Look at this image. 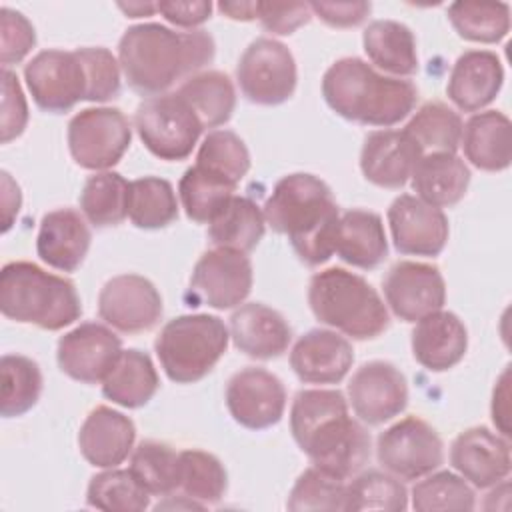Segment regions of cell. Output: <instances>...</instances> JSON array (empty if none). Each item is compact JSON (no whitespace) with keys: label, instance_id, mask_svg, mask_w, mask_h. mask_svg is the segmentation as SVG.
Listing matches in <instances>:
<instances>
[{"label":"cell","instance_id":"cell-20","mask_svg":"<svg viewBox=\"0 0 512 512\" xmlns=\"http://www.w3.org/2000/svg\"><path fill=\"white\" fill-rule=\"evenodd\" d=\"M452 468L472 486L490 488L506 480L512 470L510 442L484 426H474L456 436L450 446Z\"/></svg>","mask_w":512,"mask_h":512},{"label":"cell","instance_id":"cell-31","mask_svg":"<svg viewBox=\"0 0 512 512\" xmlns=\"http://www.w3.org/2000/svg\"><path fill=\"white\" fill-rule=\"evenodd\" d=\"M368 60L394 78L412 76L418 70L416 38L412 30L396 20H374L362 34Z\"/></svg>","mask_w":512,"mask_h":512},{"label":"cell","instance_id":"cell-10","mask_svg":"<svg viewBox=\"0 0 512 512\" xmlns=\"http://www.w3.org/2000/svg\"><path fill=\"white\" fill-rule=\"evenodd\" d=\"M236 80L246 100L260 106L282 104L296 90L294 56L274 38H256L238 60Z\"/></svg>","mask_w":512,"mask_h":512},{"label":"cell","instance_id":"cell-30","mask_svg":"<svg viewBox=\"0 0 512 512\" xmlns=\"http://www.w3.org/2000/svg\"><path fill=\"white\" fill-rule=\"evenodd\" d=\"M410 182L420 200L436 208H448L464 198L470 184V170L452 152H432L416 162Z\"/></svg>","mask_w":512,"mask_h":512},{"label":"cell","instance_id":"cell-46","mask_svg":"<svg viewBox=\"0 0 512 512\" xmlns=\"http://www.w3.org/2000/svg\"><path fill=\"white\" fill-rule=\"evenodd\" d=\"M476 494L472 486L454 472L442 470L426 474L412 488V508L418 512L432 510H474Z\"/></svg>","mask_w":512,"mask_h":512},{"label":"cell","instance_id":"cell-5","mask_svg":"<svg viewBox=\"0 0 512 512\" xmlns=\"http://www.w3.org/2000/svg\"><path fill=\"white\" fill-rule=\"evenodd\" d=\"M0 310L14 322L62 330L80 318L82 304L68 278L18 260L0 272Z\"/></svg>","mask_w":512,"mask_h":512},{"label":"cell","instance_id":"cell-34","mask_svg":"<svg viewBox=\"0 0 512 512\" xmlns=\"http://www.w3.org/2000/svg\"><path fill=\"white\" fill-rule=\"evenodd\" d=\"M176 92L190 104L202 128H218L226 124L236 106L234 84L218 70H204L190 76Z\"/></svg>","mask_w":512,"mask_h":512},{"label":"cell","instance_id":"cell-18","mask_svg":"<svg viewBox=\"0 0 512 512\" xmlns=\"http://www.w3.org/2000/svg\"><path fill=\"white\" fill-rule=\"evenodd\" d=\"M382 288L386 304L404 322H418L442 310L446 302L444 276L436 266L424 262H396L384 276Z\"/></svg>","mask_w":512,"mask_h":512},{"label":"cell","instance_id":"cell-41","mask_svg":"<svg viewBox=\"0 0 512 512\" xmlns=\"http://www.w3.org/2000/svg\"><path fill=\"white\" fill-rule=\"evenodd\" d=\"M234 190V184L196 164L190 166L178 182V196L186 216L200 224H208L212 216L234 196Z\"/></svg>","mask_w":512,"mask_h":512},{"label":"cell","instance_id":"cell-17","mask_svg":"<svg viewBox=\"0 0 512 512\" xmlns=\"http://www.w3.org/2000/svg\"><path fill=\"white\" fill-rule=\"evenodd\" d=\"M348 402L360 422L378 426L406 408L408 382L390 362H364L348 382Z\"/></svg>","mask_w":512,"mask_h":512},{"label":"cell","instance_id":"cell-22","mask_svg":"<svg viewBox=\"0 0 512 512\" xmlns=\"http://www.w3.org/2000/svg\"><path fill=\"white\" fill-rule=\"evenodd\" d=\"M422 158L418 146L404 130H376L364 138L360 170L364 178L380 188H402Z\"/></svg>","mask_w":512,"mask_h":512},{"label":"cell","instance_id":"cell-26","mask_svg":"<svg viewBox=\"0 0 512 512\" xmlns=\"http://www.w3.org/2000/svg\"><path fill=\"white\" fill-rule=\"evenodd\" d=\"M90 228L84 214L74 208H58L40 220L36 252L48 266L74 272L84 262L90 248Z\"/></svg>","mask_w":512,"mask_h":512},{"label":"cell","instance_id":"cell-14","mask_svg":"<svg viewBox=\"0 0 512 512\" xmlns=\"http://www.w3.org/2000/svg\"><path fill=\"white\" fill-rule=\"evenodd\" d=\"M164 306L158 288L140 274H118L98 294V316L124 334L146 332L162 318Z\"/></svg>","mask_w":512,"mask_h":512},{"label":"cell","instance_id":"cell-53","mask_svg":"<svg viewBox=\"0 0 512 512\" xmlns=\"http://www.w3.org/2000/svg\"><path fill=\"white\" fill-rule=\"evenodd\" d=\"M156 10L174 26L196 30V26L204 24L212 14V2L196 0V2H158Z\"/></svg>","mask_w":512,"mask_h":512},{"label":"cell","instance_id":"cell-33","mask_svg":"<svg viewBox=\"0 0 512 512\" xmlns=\"http://www.w3.org/2000/svg\"><path fill=\"white\" fill-rule=\"evenodd\" d=\"M266 232L260 206L246 196H232L208 222V240L214 248L252 252Z\"/></svg>","mask_w":512,"mask_h":512},{"label":"cell","instance_id":"cell-51","mask_svg":"<svg viewBox=\"0 0 512 512\" xmlns=\"http://www.w3.org/2000/svg\"><path fill=\"white\" fill-rule=\"evenodd\" d=\"M308 2H260L256 18L272 34H292L300 26L308 24L312 18Z\"/></svg>","mask_w":512,"mask_h":512},{"label":"cell","instance_id":"cell-43","mask_svg":"<svg viewBox=\"0 0 512 512\" xmlns=\"http://www.w3.org/2000/svg\"><path fill=\"white\" fill-rule=\"evenodd\" d=\"M86 502L106 512H142L150 506V494L140 486L130 470L106 468L92 476Z\"/></svg>","mask_w":512,"mask_h":512},{"label":"cell","instance_id":"cell-35","mask_svg":"<svg viewBox=\"0 0 512 512\" xmlns=\"http://www.w3.org/2000/svg\"><path fill=\"white\" fill-rule=\"evenodd\" d=\"M130 182L118 172H96L88 176L80 192V210L96 226H116L128 216Z\"/></svg>","mask_w":512,"mask_h":512},{"label":"cell","instance_id":"cell-7","mask_svg":"<svg viewBox=\"0 0 512 512\" xmlns=\"http://www.w3.org/2000/svg\"><path fill=\"white\" fill-rule=\"evenodd\" d=\"M230 332L212 314H182L164 324L154 350L166 376L176 384L202 380L228 348Z\"/></svg>","mask_w":512,"mask_h":512},{"label":"cell","instance_id":"cell-29","mask_svg":"<svg viewBox=\"0 0 512 512\" xmlns=\"http://www.w3.org/2000/svg\"><path fill=\"white\" fill-rule=\"evenodd\" d=\"M334 252L350 266L376 268L388 254V238L380 214L364 208L340 214Z\"/></svg>","mask_w":512,"mask_h":512},{"label":"cell","instance_id":"cell-19","mask_svg":"<svg viewBox=\"0 0 512 512\" xmlns=\"http://www.w3.org/2000/svg\"><path fill=\"white\" fill-rule=\"evenodd\" d=\"M394 248L408 256H438L448 242V218L414 194H400L388 208Z\"/></svg>","mask_w":512,"mask_h":512},{"label":"cell","instance_id":"cell-54","mask_svg":"<svg viewBox=\"0 0 512 512\" xmlns=\"http://www.w3.org/2000/svg\"><path fill=\"white\" fill-rule=\"evenodd\" d=\"M22 194L20 186L12 180L8 172H2V232H8L14 218L20 212Z\"/></svg>","mask_w":512,"mask_h":512},{"label":"cell","instance_id":"cell-8","mask_svg":"<svg viewBox=\"0 0 512 512\" xmlns=\"http://www.w3.org/2000/svg\"><path fill=\"white\" fill-rule=\"evenodd\" d=\"M142 144L160 160H184L192 154L202 134V124L178 92L142 100L134 114Z\"/></svg>","mask_w":512,"mask_h":512},{"label":"cell","instance_id":"cell-2","mask_svg":"<svg viewBox=\"0 0 512 512\" xmlns=\"http://www.w3.org/2000/svg\"><path fill=\"white\" fill-rule=\"evenodd\" d=\"M290 432L314 466L342 480L370 460V434L350 416L340 390H300L290 408Z\"/></svg>","mask_w":512,"mask_h":512},{"label":"cell","instance_id":"cell-24","mask_svg":"<svg viewBox=\"0 0 512 512\" xmlns=\"http://www.w3.org/2000/svg\"><path fill=\"white\" fill-rule=\"evenodd\" d=\"M504 82L500 58L490 50L460 54L450 70L446 94L462 112H478L498 96Z\"/></svg>","mask_w":512,"mask_h":512},{"label":"cell","instance_id":"cell-15","mask_svg":"<svg viewBox=\"0 0 512 512\" xmlns=\"http://www.w3.org/2000/svg\"><path fill=\"white\" fill-rule=\"evenodd\" d=\"M120 354V336L100 322H82L66 332L56 348L60 370L82 384L102 382Z\"/></svg>","mask_w":512,"mask_h":512},{"label":"cell","instance_id":"cell-42","mask_svg":"<svg viewBox=\"0 0 512 512\" xmlns=\"http://www.w3.org/2000/svg\"><path fill=\"white\" fill-rule=\"evenodd\" d=\"M128 470L150 496H168L178 490V452L164 442H140L130 454Z\"/></svg>","mask_w":512,"mask_h":512},{"label":"cell","instance_id":"cell-37","mask_svg":"<svg viewBox=\"0 0 512 512\" xmlns=\"http://www.w3.org/2000/svg\"><path fill=\"white\" fill-rule=\"evenodd\" d=\"M128 218L136 228L158 230L178 218V200L172 184L158 176H142L130 182Z\"/></svg>","mask_w":512,"mask_h":512},{"label":"cell","instance_id":"cell-4","mask_svg":"<svg viewBox=\"0 0 512 512\" xmlns=\"http://www.w3.org/2000/svg\"><path fill=\"white\" fill-rule=\"evenodd\" d=\"M322 96L342 118L390 128L416 106L418 90L410 80L384 76L360 58H340L322 76Z\"/></svg>","mask_w":512,"mask_h":512},{"label":"cell","instance_id":"cell-47","mask_svg":"<svg viewBox=\"0 0 512 512\" xmlns=\"http://www.w3.org/2000/svg\"><path fill=\"white\" fill-rule=\"evenodd\" d=\"M286 508L294 512L346 510V482L312 464L294 482Z\"/></svg>","mask_w":512,"mask_h":512},{"label":"cell","instance_id":"cell-38","mask_svg":"<svg viewBox=\"0 0 512 512\" xmlns=\"http://www.w3.org/2000/svg\"><path fill=\"white\" fill-rule=\"evenodd\" d=\"M228 488V474L222 462L204 450L178 452V490L208 506L222 500Z\"/></svg>","mask_w":512,"mask_h":512},{"label":"cell","instance_id":"cell-16","mask_svg":"<svg viewBox=\"0 0 512 512\" xmlns=\"http://www.w3.org/2000/svg\"><path fill=\"white\" fill-rule=\"evenodd\" d=\"M230 416L248 430H264L278 424L286 410L282 380L258 366L238 370L226 384Z\"/></svg>","mask_w":512,"mask_h":512},{"label":"cell","instance_id":"cell-1","mask_svg":"<svg viewBox=\"0 0 512 512\" xmlns=\"http://www.w3.org/2000/svg\"><path fill=\"white\" fill-rule=\"evenodd\" d=\"M214 54L216 44L206 30L176 32L158 22L134 24L118 42V62L128 86L148 98L198 74Z\"/></svg>","mask_w":512,"mask_h":512},{"label":"cell","instance_id":"cell-6","mask_svg":"<svg viewBox=\"0 0 512 512\" xmlns=\"http://www.w3.org/2000/svg\"><path fill=\"white\" fill-rule=\"evenodd\" d=\"M308 304L322 324L354 340L376 338L390 324L388 308L376 288L344 268L316 272L308 284Z\"/></svg>","mask_w":512,"mask_h":512},{"label":"cell","instance_id":"cell-27","mask_svg":"<svg viewBox=\"0 0 512 512\" xmlns=\"http://www.w3.org/2000/svg\"><path fill=\"white\" fill-rule=\"evenodd\" d=\"M468 332L464 322L448 310L420 318L412 330V354L430 372L454 368L466 354Z\"/></svg>","mask_w":512,"mask_h":512},{"label":"cell","instance_id":"cell-52","mask_svg":"<svg viewBox=\"0 0 512 512\" xmlns=\"http://www.w3.org/2000/svg\"><path fill=\"white\" fill-rule=\"evenodd\" d=\"M310 10L322 22L334 28L358 26L372 10L370 2H310Z\"/></svg>","mask_w":512,"mask_h":512},{"label":"cell","instance_id":"cell-55","mask_svg":"<svg viewBox=\"0 0 512 512\" xmlns=\"http://www.w3.org/2000/svg\"><path fill=\"white\" fill-rule=\"evenodd\" d=\"M492 422L498 426L502 436H508V368L502 372L498 386L492 396Z\"/></svg>","mask_w":512,"mask_h":512},{"label":"cell","instance_id":"cell-48","mask_svg":"<svg viewBox=\"0 0 512 512\" xmlns=\"http://www.w3.org/2000/svg\"><path fill=\"white\" fill-rule=\"evenodd\" d=\"M76 54L84 66L86 74V100L106 102L116 98L120 92V62L118 58L102 46L76 48Z\"/></svg>","mask_w":512,"mask_h":512},{"label":"cell","instance_id":"cell-49","mask_svg":"<svg viewBox=\"0 0 512 512\" xmlns=\"http://www.w3.org/2000/svg\"><path fill=\"white\" fill-rule=\"evenodd\" d=\"M36 44V32L30 20L12 8L0 10V62L4 68L18 64Z\"/></svg>","mask_w":512,"mask_h":512},{"label":"cell","instance_id":"cell-28","mask_svg":"<svg viewBox=\"0 0 512 512\" xmlns=\"http://www.w3.org/2000/svg\"><path fill=\"white\" fill-rule=\"evenodd\" d=\"M460 146L466 160L484 172H500L512 160V124L506 114L486 110L462 124Z\"/></svg>","mask_w":512,"mask_h":512},{"label":"cell","instance_id":"cell-3","mask_svg":"<svg viewBox=\"0 0 512 512\" xmlns=\"http://www.w3.org/2000/svg\"><path fill=\"white\" fill-rule=\"evenodd\" d=\"M262 212L274 232L288 236L294 252L308 266L324 264L334 254L340 212L322 178L308 172L280 178Z\"/></svg>","mask_w":512,"mask_h":512},{"label":"cell","instance_id":"cell-25","mask_svg":"<svg viewBox=\"0 0 512 512\" xmlns=\"http://www.w3.org/2000/svg\"><path fill=\"white\" fill-rule=\"evenodd\" d=\"M134 422L118 410L96 406L80 426L78 448L96 468H116L134 450Z\"/></svg>","mask_w":512,"mask_h":512},{"label":"cell","instance_id":"cell-12","mask_svg":"<svg viewBox=\"0 0 512 512\" xmlns=\"http://www.w3.org/2000/svg\"><path fill=\"white\" fill-rule=\"evenodd\" d=\"M252 262L244 252L230 248L206 250L192 268L190 294L216 310L240 306L252 290Z\"/></svg>","mask_w":512,"mask_h":512},{"label":"cell","instance_id":"cell-9","mask_svg":"<svg viewBox=\"0 0 512 512\" xmlns=\"http://www.w3.org/2000/svg\"><path fill=\"white\" fill-rule=\"evenodd\" d=\"M66 138L70 154L78 166L104 172L118 164L126 154L132 140V128L118 108H86L72 116Z\"/></svg>","mask_w":512,"mask_h":512},{"label":"cell","instance_id":"cell-23","mask_svg":"<svg viewBox=\"0 0 512 512\" xmlns=\"http://www.w3.org/2000/svg\"><path fill=\"white\" fill-rule=\"evenodd\" d=\"M228 332L234 346L256 360L282 356L292 340V330L286 318L262 302L238 306L230 316Z\"/></svg>","mask_w":512,"mask_h":512},{"label":"cell","instance_id":"cell-36","mask_svg":"<svg viewBox=\"0 0 512 512\" xmlns=\"http://www.w3.org/2000/svg\"><path fill=\"white\" fill-rule=\"evenodd\" d=\"M404 132L422 156L432 152L456 154L462 136V118L444 102H426L410 118Z\"/></svg>","mask_w":512,"mask_h":512},{"label":"cell","instance_id":"cell-57","mask_svg":"<svg viewBox=\"0 0 512 512\" xmlns=\"http://www.w3.org/2000/svg\"><path fill=\"white\" fill-rule=\"evenodd\" d=\"M118 8L128 16V18H140V16H150V14H154V12H158L156 10V4H144V2H134V4H118Z\"/></svg>","mask_w":512,"mask_h":512},{"label":"cell","instance_id":"cell-13","mask_svg":"<svg viewBox=\"0 0 512 512\" xmlns=\"http://www.w3.org/2000/svg\"><path fill=\"white\" fill-rule=\"evenodd\" d=\"M26 86L38 108L68 112L86 100V74L76 50H42L24 66Z\"/></svg>","mask_w":512,"mask_h":512},{"label":"cell","instance_id":"cell-44","mask_svg":"<svg viewBox=\"0 0 512 512\" xmlns=\"http://www.w3.org/2000/svg\"><path fill=\"white\" fill-rule=\"evenodd\" d=\"M408 508L406 486L390 472L368 470L346 484V512L360 510H390L402 512Z\"/></svg>","mask_w":512,"mask_h":512},{"label":"cell","instance_id":"cell-39","mask_svg":"<svg viewBox=\"0 0 512 512\" xmlns=\"http://www.w3.org/2000/svg\"><path fill=\"white\" fill-rule=\"evenodd\" d=\"M2 376V402L0 412L4 418H16L32 410L42 394L40 366L22 354H4L0 360Z\"/></svg>","mask_w":512,"mask_h":512},{"label":"cell","instance_id":"cell-32","mask_svg":"<svg viewBox=\"0 0 512 512\" xmlns=\"http://www.w3.org/2000/svg\"><path fill=\"white\" fill-rule=\"evenodd\" d=\"M160 386L150 356L138 348L122 350L116 364L102 380V394L118 406L140 408L152 400Z\"/></svg>","mask_w":512,"mask_h":512},{"label":"cell","instance_id":"cell-45","mask_svg":"<svg viewBox=\"0 0 512 512\" xmlns=\"http://www.w3.org/2000/svg\"><path fill=\"white\" fill-rule=\"evenodd\" d=\"M196 166L238 186L250 170V152L232 130H212L198 148Z\"/></svg>","mask_w":512,"mask_h":512},{"label":"cell","instance_id":"cell-11","mask_svg":"<svg viewBox=\"0 0 512 512\" xmlns=\"http://www.w3.org/2000/svg\"><path fill=\"white\" fill-rule=\"evenodd\" d=\"M376 458L396 478L418 480L442 466L444 444L428 422L406 416L378 436Z\"/></svg>","mask_w":512,"mask_h":512},{"label":"cell","instance_id":"cell-40","mask_svg":"<svg viewBox=\"0 0 512 512\" xmlns=\"http://www.w3.org/2000/svg\"><path fill=\"white\" fill-rule=\"evenodd\" d=\"M448 20L460 38L496 44L510 30V6L506 2H452Z\"/></svg>","mask_w":512,"mask_h":512},{"label":"cell","instance_id":"cell-56","mask_svg":"<svg viewBox=\"0 0 512 512\" xmlns=\"http://www.w3.org/2000/svg\"><path fill=\"white\" fill-rule=\"evenodd\" d=\"M218 10L232 18V20H256V12H258V2H220Z\"/></svg>","mask_w":512,"mask_h":512},{"label":"cell","instance_id":"cell-50","mask_svg":"<svg viewBox=\"0 0 512 512\" xmlns=\"http://www.w3.org/2000/svg\"><path fill=\"white\" fill-rule=\"evenodd\" d=\"M28 124V104L18 82V76L10 68H2V144L18 138Z\"/></svg>","mask_w":512,"mask_h":512},{"label":"cell","instance_id":"cell-21","mask_svg":"<svg viewBox=\"0 0 512 512\" xmlns=\"http://www.w3.org/2000/svg\"><path fill=\"white\" fill-rule=\"evenodd\" d=\"M352 362V344L342 334L326 328L308 330L290 352V366L306 384H336L348 374Z\"/></svg>","mask_w":512,"mask_h":512}]
</instances>
